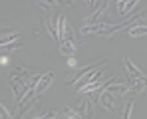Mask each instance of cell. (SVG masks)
<instances>
[{"label":"cell","instance_id":"obj_17","mask_svg":"<svg viewBox=\"0 0 147 119\" xmlns=\"http://www.w3.org/2000/svg\"><path fill=\"white\" fill-rule=\"evenodd\" d=\"M0 119H12V117H10V113L6 111V107H4L2 103H0Z\"/></svg>","mask_w":147,"mask_h":119},{"label":"cell","instance_id":"obj_16","mask_svg":"<svg viewBox=\"0 0 147 119\" xmlns=\"http://www.w3.org/2000/svg\"><path fill=\"white\" fill-rule=\"evenodd\" d=\"M22 40H16V42H12V44H8V46L2 48V52H12V50H16V48H22Z\"/></svg>","mask_w":147,"mask_h":119},{"label":"cell","instance_id":"obj_2","mask_svg":"<svg viewBox=\"0 0 147 119\" xmlns=\"http://www.w3.org/2000/svg\"><path fill=\"white\" fill-rule=\"evenodd\" d=\"M8 85L12 87V91H14V101H16V105L20 107V105H22V101H24V95L28 93V89H26V81H24V79H20V77L10 75Z\"/></svg>","mask_w":147,"mask_h":119},{"label":"cell","instance_id":"obj_14","mask_svg":"<svg viewBox=\"0 0 147 119\" xmlns=\"http://www.w3.org/2000/svg\"><path fill=\"white\" fill-rule=\"evenodd\" d=\"M12 75H14V77H20V79H24V81H28V79H32V77L38 75V73L32 71V70H16Z\"/></svg>","mask_w":147,"mask_h":119},{"label":"cell","instance_id":"obj_4","mask_svg":"<svg viewBox=\"0 0 147 119\" xmlns=\"http://www.w3.org/2000/svg\"><path fill=\"white\" fill-rule=\"evenodd\" d=\"M109 4H111L109 0L101 2L98 8L86 18V26H88V24H101V22H103V18H105V14H107V10H109Z\"/></svg>","mask_w":147,"mask_h":119},{"label":"cell","instance_id":"obj_10","mask_svg":"<svg viewBox=\"0 0 147 119\" xmlns=\"http://www.w3.org/2000/svg\"><path fill=\"white\" fill-rule=\"evenodd\" d=\"M131 111H133V99H125L117 107V115L119 119H131Z\"/></svg>","mask_w":147,"mask_h":119},{"label":"cell","instance_id":"obj_13","mask_svg":"<svg viewBox=\"0 0 147 119\" xmlns=\"http://www.w3.org/2000/svg\"><path fill=\"white\" fill-rule=\"evenodd\" d=\"M135 4H139V2H135V0H123V2H117V12H119V14H125V12L133 10Z\"/></svg>","mask_w":147,"mask_h":119},{"label":"cell","instance_id":"obj_3","mask_svg":"<svg viewBox=\"0 0 147 119\" xmlns=\"http://www.w3.org/2000/svg\"><path fill=\"white\" fill-rule=\"evenodd\" d=\"M98 103L101 105V107H103V109H107V111H111V113H117V107H119V99H117V97H113L111 93H107L105 89H99Z\"/></svg>","mask_w":147,"mask_h":119},{"label":"cell","instance_id":"obj_8","mask_svg":"<svg viewBox=\"0 0 147 119\" xmlns=\"http://www.w3.org/2000/svg\"><path fill=\"white\" fill-rule=\"evenodd\" d=\"M52 79H54V73H52V71L44 73V75L40 77V81H38V83H36V87H34V93H36V97H40V95L48 89L50 83H52Z\"/></svg>","mask_w":147,"mask_h":119},{"label":"cell","instance_id":"obj_7","mask_svg":"<svg viewBox=\"0 0 147 119\" xmlns=\"http://www.w3.org/2000/svg\"><path fill=\"white\" fill-rule=\"evenodd\" d=\"M58 14L60 12H50V16L44 20V24H46V28H48V32L54 42H58Z\"/></svg>","mask_w":147,"mask_h":119},{"label":"cell","instance_id":"obj_19","mask_svg":"<svg viewBox=\"0 0 147 119\" xmlns=\"http://www.w3.org/2000/svg\"><path fill=\"white\" fill-rule=\"evenodd\" d=\"M0 64H2V66H4V64H8V58H6V56H2V58H0Z\"/></svg>","mask_w":147,"mask_h":119},{"label":"cell","instance_id":"obj_6","mask_svg":"<svg viewBox=\"0 0 147 119\" xmlns=\"http://www.w3.org/2000/svg\"><path fill=\"white\" fill-rule=\"evenodd\" d=\"M76 111L80 113L82 119H96V113H94V103L90 99H82V103L76 107Z\"/></svg>","mask_w":147,"mask_h":119},{"label":"cell","instance_id":"obj_9","mask_svg":"<svg viewBox=\"0 0 147 119\" xmlns=\"http://www.w3.org/2000/svg\"><path fill=\"white\" fill-rule=\"evenodd\" d=\"M107 93H111L113 97H121V95L129 93V87H127V83H115V81H111L107 87H103Z\"/></svg>","mask_w":147,"mask_h":119},{"label":"cell","instance_id":"obj_1","mask_svg":"<svg viewBox=\"0 0 147 119\" xmlns=\"http://www.w3.org/2000/svg\"><path fill=\"white\" fill-rule=\"evenodd\" d=\"M103 64H105V60H99V62H94V64H90V66H84V68H80V70H70L68 73H66V83H68V85L78 83L82 77H86V75L94 73V71L99 70Z\"/></svg>","mask_w":147,"mask_h":119},{"label":"cell","instance_id":"obj_20","mask_svg":"<svg viewBox=\"0 0 147 119\" xmlns=\"http://www.w3.org/2000/svg\"><path fill=\"white\" fill-rule=\"evenodd\" d=\"M68 66H76V58H70L68 60Z\"/></svg>","mask_w":147,"mask_h":119},{"label":"cell","instance_id":"obj_15","mask_svg":"<svg viewBox=\"0 0 147 119\" xmlns=\"http://www.w3.org/2000/svg\"><path fill=\"white\" fill-rule=\"evenodd\" d=\"M60 113H62V119H82L80 113H78L76 109H72V107H64Z\"/></svg>","mask_w":147,"mask_h":119},{"label":"cell","instance_id":"obj_12","mask_svg":"<svg viewBox=\"0 0 147 119\" xmlns=\"http://www.w3.org/2000/svg\"><path fill=\"white\" fill-rule=\"evenodd\" d=\"M129 36L131 38H139V36H145L147 34V26H139V24H133V26H129Z\"/></svg>","mask_w":147,"mask_h":119},{"label":"cell","instance_id":"obj_5","mask_svg":"<svg viewBox=\"0 0 147 119\" xmlns=\"http://www.w3.org/2000/svg\"><path fill=\"white\" fill-rule=\"evenodd\" d=\"M123 62H125V73H129L133 79H139V81H143V83L147 85V75H145V73L139 70V68H137V66L129 60V58H125Z\"/></svg>","mask_w":147,"mask_h":119},{"label":"cell","instance_id":"obj_18","mask_svg":"<svg viewBox=\"0 0 147 119\" xmlns=\"http://www.w3.org/2000/svg\"><path fill=\"white\" fill-rule=\"evenodd\" d=\"M101 2H98V0H92V2H88V6H90V12H94L96 8H98Z\"/></svg>","mask_w":147,"mask_h":119},{"label":"cell","instance_id":"obj_11","mask_svg":"<svg viewBox=\"0 0 147 119\" xmlns=\"http://www.w3.org/2000/svg\"><path fill=\"white\" fill-rule=\"evenodd\" d=\"M16 40H20V34H18V32L4 34V36H0V48L8 46V44H12V42H16Z\"/></svg>","mask_w":147,"mask_h":119}]
</instances>
